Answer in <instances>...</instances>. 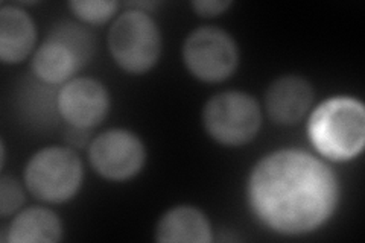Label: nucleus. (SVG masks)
<instances>
[{
  "instance_id": "nucleus-1",
  "label": "nucleus",
  "mask_w": 365,
  "mask_h": 243,
  "mask_svg": "<svg viewBox=\"0 0 365 243\" xmlns=\"http://www.w3.org/2000/svg\"><path fill=\"white\" fill-rule=\"evenodd\" d=\"M251 210L265 227L287 236L326 224L339 202V182L329 165L302 149H280L253 167L247 184Z\"/></svg>"
},
{
  "instance_id": "nucleus-2",
  "label": "nucleus",
  "mask_w": 365,
  "mask_h": 243,
  "mask_svg": "<svg viewBox=\"0 0 365 243\" xmlns=\"http://www.w3.org/2000/svg\"><path fill=\"white\" fill-rule=\"evenodd\" d=\"M307 134L315 149L327 160L349 161L365 143V108L355 98L336 96L323 100L312 111Z\"/></svg>"
},
{
  "instance_id": "nucleus-3",
  "label": "nucleus",
  "mask_w": 365,
  "mask_h": 243,
  "mask_svg": "<svg viewBox=\"0 0 365 243\" xmlns=\"http://www.w3.org/2000/svg\"><path fill=\"white\" fill-rule=\"evenodd\" d=\"M93 33L76 21L55 25L32 56V72L44 84H66L95 55Z\"/></svg>"
},
{
  "instance_id": "nucleus-4",
  "label": "nucleus",
  "mask_w": 365,
  "mask_h": 243,
  "mask_svg": "<svg viewBox=\"0 0 365 243\" xmlns=\"http://www.w3.org/2000/svg\"><path fill=\"white\" fill-rule=\"evenodd\" d=\"M113 60L131 75L150 72L162 52V33L154 19L143 9H127L108 31Z\"/></svg>"
},
{
  "instance_id": "nucleus-5",
  "label": "nucleus",
  "mask_w": 365,
  "mask_h": 243,
  "mask_svg": "<svg viewBox=\"0 0 365 243\" xmlns=\"http://www.w3.org/2000/svg\"><path fill=\"white\" fill-rule=\"evenodd\" d=\"M83 182V163L71 148L49 146L34 154L25 167V186L44 202L72 200Z\"/></svg>"
},
{
  "instance_id": "nucleus-6",
  "label": "nucleus",
  "mask_w": 365,
  "mask_h": 243,
  "mask_svg": "<svg viewBox=\"0 0 365 243\" xmlns=\"http://www.w3.org/2000/svg\"><path fill=\"white\" fill-rule=\"evenodd\" d=\"M202 125L220 145L242 146L257 135L262 110L257 100L244 91H222L204 105Z\"/></svg>"
},
{
  "instance_id": "nucleus-7",
  "label": "nucleus",
  "mask_w": 365,
  "mask_h": 243,
  "mask_svg": "<svg viewBox=\"0 0 365 243\" xmlns=\"http://www.w3.org/2000/svg\"><path fill=\"white\" fill-rule=\"evenodd\" d=\"M182 61L187 71L204 83H221L239 64L235 38L221 28L202 26L192 31L182 44Z\"/></svg>"
},
{
  "instance_id": "nucleus-8",
  "label": "nucleus",
  "mask_w": 365,
  "mask_h": 243,
  "mask_svg": "<svg viewBox=\"0 0 365 243\" xmlns=\"http://www.w3.org/2000/svg\"><path fill=\"white\" fill-rule=\"evenodd\" d=\"M88 158L102 178L127 181L142 170L146 150L139 135L128 130L114 128L91 140Z\"/></svg>"
},
{
  "instance_id": "nucleus-9",
  "label": "nucleus",
  "mask_w": 365,
  "mask_h": 243,
  "mask_svg": "<svg viewBox=\"0 0 365 243\" xmlns=\"http://www.w3.org/2000/svg\"><path fill=\"white\" fill-rule=\"evenodd\" d=\"M56 108L71 126L91 130L107 118L110 95L98 79L73 78L61 87L56 96Z\"/></svg>"
},
{
  "instance_id": "nucleus-10",
  "label": "nucleus",
  "mask_w": 365,
  "mask_h": 243,
  "mask_svg": "<svg viewBox=\"0 0 365 243\" xmlns=\"http://www.w3.org/2000/svg\"><path fill=\"white\" fill-rule=\"evenodd\" d=\"M314 100L312 86L302 76L287 75L268 87L265 107L269 119L277 125L299 123Z\"/></svg>"
},
{
  "instance_id": "nucleus-11",
  "label": "nucleus",
  "mask_w": 365,
  "mask_h": 243,
  "mask_svg": "<svg viewBox=\"0 0 365 243\" xmlns=\"http://www.w3.org/2000/svg\"><path fill=\"white\" fill-rule=\"evenodd\" d=\"M37 29L31 16L19 6L0 8V60L19 64L34 51Z\"/></svg>"
},
{
  "instance_id": "nucleus-12",
  "label": "nucleus",
  "mask_w": 365,
  "mask_h": 243,
  "mask_svg": "<svg viewBox=\"0 0 365 243\" xmlns=\"http://www.w3.org/2000/svg\"><path fill=\"white\" fill-rule=\"evenodd\" d=\"M155 240L162 243H210L212 227L197 207L178 205L168 210L155 228Z\"/></svg>"
},
{
  "instance_id": "nucleus-13",
  "label": "nucleus",
  "mask_w": 365,
  "mask_h": 243,
  "mask_svg": "<svg viewBox=\"0 0 365 243\" xmlns=\"http://www.w3.org/2000/svg\"><path fill=\"white\" fill-rule=\"evenodd\" d=\"M5 233L11 243H55L63 239V224L52 210L31 207L9 222Z\"/></svg>"
},
{
  "instance_id": "nucleus-14",
  "label": "nucleus",
  "mask_w": 365,
  "mask_h": 243,
  "mask_svg": "<svg viewBox=\"0 0 365 243\" xmlns=\"http://www.w3.org/2000/svg\"><path fill=\"white\" fill-rule=\"evenodd\" d=\"M72 13L83 23L90 25H102L108 21L119 8L118 2H106V0H75L68 4Z\"/></svg>"
},
{
  "instance_id": "nucleus-15",
  "label": "nucleus",
  "mask_w": 365,
  "mask_h": 243,
  "mask_svg": "<svg viewBox=\"0 0 365 243\" xmlns=\"http://www.w3.org/2000/svg\"><path fill=\"white\" fill-rule=\"evenodd\" d=\"M25 204V192L21 184L13 178L4 175L0 178V214L6 217L17 213Z\"/></svg>"
},
{
  "instance_id": "nucleus-16",
  "label": "nucleus",
  "mask_w": 365,
  "mask_h": 243,
  "mask_svg": "<svg viewBox=\"0 0 365 243\" xmlns=\"http://www.w3.org/2000/svg\"><path fill=\"white\" fill-rule=\"evenodd\" d=\"M190 6L195 11L197 16L212 19L224 14L232 6V2H224V0H198V2H192Z\"/></svg>"
},
{
  "instance_id": "nucleus-17",
  "label": "nucleus",
  "mask_w": 365,
  "mask_h": 243,
  "mask_svg": "<svg viewBox=\"0 0 365 243\" xmlns=\"http://www.w3.org/2000/svg\"><path fill=\"white\" fill-rule=\"evenodd\" d=\"M87 133H88V130H81V128H75V126H72L71 131H68L67 138L72 145H75L78 148H83L88 142V134Z\"/></svg>"
}]
</instances>
